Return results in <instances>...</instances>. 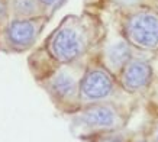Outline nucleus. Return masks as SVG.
I'll return each instance as SVG.
<instances>
[{
  "instance_id": "8",
  "label": "nucleus",
  "mask_w": 158,
  "mask_h": 142,
  "mask_svg": "<svg viewBox=\"0 0 158 142\" xmlns=\"http://www.w3.org/2000/svg\"><path fill=\"white\" fill-rule=\"evenodd\" d=\"M131 45L126 41H118V42L112 44L106 48L102 57L99 58L100 62L107 68L109 71H112L115 76H118L120 73V70L123 68L128 61L134 57L132 51H131Z\"/></svg>"
},
{
  "instance_id": "5",
  "label": "nucleus",
  "mask_w": 158,
  "mask_h": 142,
  "mask_svg": "<svg viewBox=\"0 0 158 142\" xmlns=\"http://www.w3.org/2000/svg\"><path fill=\"white\" fill-rule=\"evenodd\" d=\"M125 41L139 51L158 49V13L139 9L126 15L123 20Z\"/></svg>"
},
{
  "instance_id": "2",
  "label": "nucleus",
  "mask_w": 158,
  "mask_h": 142,
  "mask_svg": "<svg viewBox=\"0 0 158 142\" xmlns=\"http://www.w3.org/2000/svg\"><path fill=\"white\" fill-rule=\"evenodd\" d=\"M87 61L60 65L51 76L39 83L48 93L52 103L67 113H76L81 107L80 102V83L86 70Z\"/></svg>"
},
{
  "instance_id": "3",
  "label": "nucleus",
  "mask_w": 158,
  "mask_h": 142,
  "mask_svg": "<svg viewBox=\"0 0 158 142\" xmlns=\"http://www.w3.org/2000/svg\"><path fill=\"white\" fill-rule=\"evenodd\" d=\"M73 129L81 131V138H87L103 132L120 131L126 123L122 109L109 102L81 106L73 113Z\"/></svg>"
},
{
  "instance_id": "6",
  "label": "nucleus",
  "mask_w": 158,
  "mask_h": 142,
  "mask_svg": "<svg viewBox=\"0 0 158 142\" xmlns=\"http://www.w3.org/2000/svg\"><path fill=\"white\" fill-rule=\"evenodd\" d=\"M48 22V16H36L28 19H10L3 28V48L9 52H25L34 47Z\"/></svg>"
},
{
  "instance_id": "10",
  "label": "nucleus",
  "mask_w": 158,
  "mask_h": 142,
  "mask_svg": "<svg viewBox=\"0 0 158 142\" xmlns=\"http://www.w3.org/2000/svg\"><path fill=\"white\" fill-rule=\"evenodd\" d=\"M87 141H90V142H129L131 139L126 136V133L120 129V131L97 133V135H93V136L87 138Z\"/></svg>"
},
{
  "instance_id": "1",
  "label": "nucleus",
  "mask_w": 158,
  "mask_h": 142,
  "mask_svg": "<svg viewBox=\"0 0 158 142\" xmlns=\"http://www.w3.org/2000/svg\"><path fill=\"white\" fill-rule=\"evenodd\" d=\"M99 41V25L89 15L67 16L48 36L44 49L57 67L83 61Z\"/></svg>"
},
{
  "instance_id": "11",
  "label": "nucleus",
  "mask_w": 158,
  "mask_h": 142,
  "mask_svg": "<svg viewBox=\"0 0 158 142\" xmlns=\"http://www.w3.org/2000/svg\"><path fill=\"white\" fill-rule=\"evenodd\" d=\"M39 3V6L42 7V12L45 16L52 15L60 6L64 3V0H36Z\"/></svg>"
},
{
  "instance_id": "7",
  "label": "nucleus",
  "mask_w": 158,
  "mask_h": 142,
  "mask_svg": "<svg viewBox=\"0 0 158 142\" xmlns=\"http://www.w3.org/2000/svg\"><path fill=\"white\" fill-rule=\"evenodd\" d=\"M118 83L125 93L135 94L147 90L154 78V68L147 58L132 57L118 74Z\"/></svg>"
},
{
  "instance_id": "12",
  "label": "nucleus",
  "mask_w": 158,
  "mask_h": 142,
  "mask_svg": "<svg viewBox=\"0 0 158 142\" xmlns=\"http://www.w3.org/2000/svg\"><path fill=\"white\" fill-rule=\"evenodd\" d=\"M9 16H10V6L9 0H0V26L5 28L9 23Z\"/></svg>"
},
{
  "instance_id": "4",
  "label": "nucleus",
  "mask_w": 158,
  "mask_h": 142,
  "mask_svg": "<svg viewBox=\"0 0 158 142\" xmlns=\"http://www.w3.org/2000/svg\"><path fill=\"white\" fill-rule=\"evenodd\" d=\"M118 89H120L118 77L112 71L107 70L99 58H93L87 61L86 70L80 83L81 106L107 102L116 93Z\"/></svg>"
},
{
  "instance_id": "14",
  "label": "nucleus",
  "mask_w": 158,
  "mask_h": 142,
  "mask_svg": "<svg viewBox=\"0 0 158 142\" xmlns=\"http://www.w3.org/2000/svg\"><path fill=\"white\" fill-rule=\"evenodd\" d=\"M129 142H151V141L147 139V138H136V139H131Z\"/></svg>"
},
{
  "instance_id": "9",
  "label": "nucleus",
  "mask_w": 158,
  "mask_h": 142,
  "mask_svg": "<svg viewBox=\"0 0 158 142\" xmlns=\"http://www.w3.org/2000/svg\"><path fill=\"white\" fill-rule=\"evenodd\" d=\"M10 13L15 19H28L36 16H45L42 7L36 0H9Z\"/></svg>"
},
{
  "instance_id": "13",
  "label": "nucleus",
  "mask_w": 158,
  "mask_h": 142,
  "mask_svg": "<svg viewBox=\"0 0 158 142\" xmlns=\"http://www.w3.org/2000/svg\"><path fill=\"white\" fill-rule=\"evenodd\" d=\"M151 142H158V122L152 126V131H151V138H149Z\"/></svg>"
}]
</instances>
